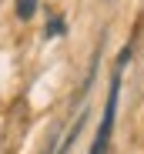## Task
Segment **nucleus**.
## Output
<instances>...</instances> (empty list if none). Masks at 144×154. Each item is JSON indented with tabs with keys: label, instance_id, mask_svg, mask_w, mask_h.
Instances as JSON below:
<instances>
[{
	"label": "nucleus",
	"instance_id": "2",
	"mask_svg": "<svg viewBox=\"0 0 144 154\" xmlns=\"http://www.w3.org/2000/svg\"><path fill=\"white\" fill-rule=\"evenodd\" d=\"M64 30H67L64 17H51V20H47V27H44V37H64Z\"/></svg>",
	"mask_w": 144,
	"mask_h": 154
},
{
	"label": "nucleus",
	"instance_id": "3",
	"mask_svg": "<svg viewBox=\"0 0 144 154\" xmlns=\"http://www.w3.org/2000/svg\"><path fill=\"white\" fill-rule=\"evenodd\" d=\"M127 60H131V47H124V50H121V54H117V70H121V67H124Z\"/></svg>",
	"mask_w": 144,
	"mask_h": 154
},
{
	"label": "nucleus",
	"instance_id": "1",
	"mask_svg": "<svg viewBox=\"0 0 144 154\" xmlns=\"http://www.w3.org/2000/svg\"><path fill=\"white\" fill-rule=\"evenodd\" d=\"M14 14L17 20H30L37 14V0H14Z\"/></svg>",
	"mask_w": 144,
	"mask_h": 154
}]
</instances>
